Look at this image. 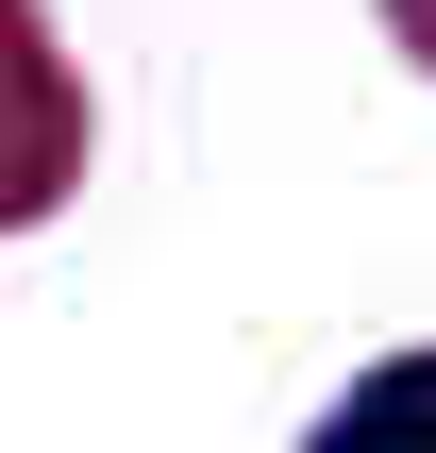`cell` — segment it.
Returning a JSON list of instances; mask_svg holds the SVG:
<instances>
[{"label":"cell","mask_w":436,"mask_h":453,"mask_svg":"<svg viewBox=\"0 0 436 453\" xmlns=\"http://www.w3.org/2000/svg\"><path fill=\"white\" fill-rule=\"evenodd\" d=\"M302 453H436V353H386V370H353V387L302 420Z\"/></svg>","instance_id":"cell-1"}]
</instances>
